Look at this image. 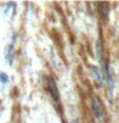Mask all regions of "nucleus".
<instances>
[{"label": "nucleus", "mask_w": 119, "mask_h": 123, "mask_svg": "<svg viewBox=\"0 0 119 123\" xmlns=\"http://www.w3.org/2000/svg\"><path fill=\"white\" fill-rule=\"evenodd\" d=\"M92 111H94L95 117L97 119H100V121H102V119L105 118V109H104L101 100H100L97 96H94V98H92Z\"/></svg>", "instance_id": "nucleus-1"}, {"label": "nucleus", "mask_w": 119, "mask_h": 123, "mask_svg": "<svg viewBox=\"0 0 119 123\" xmlns=\"http://www.w3.org/2000/svg\"><path fill=\"white\" fill-rule=\"evenodd\" d=\"M0 81H1L3 85H6L8 82H9V77H8L6 73H4V72L0 73Z\"/></svg>", "instance_id": "nucleus-5"}, {"label": "nucleus", "mask_w": 119, "mask_h": 123, "mask_svg": "<svg viewBox=\"0 0 119 123\" xmlns=\"http://www.w3.org/2000/svg\"><path fill=\"white\" fill-rule=\"evenodd\" d=\"M49 91H50V94H51V96H53L54 100H59V99H60V95H59V90H58L56 82H55L53 78L49 80Z\"/></svg>", "instance_id": "nucleus-2"}, {"label": "nucleus", "mask_w": 119, "mask_h": 123, "mask_svg": "<svg viewBox=\"0 0 119 123\" xmlns=\"http://www.w3.org/2000/svg\"><path fill=\"white\" fill-rule=\"evenodd\" d=\"M5 58L8 60V64L12 65L13 64V59H14V53H13V45H8L5 49Z\"/></svg>", "instance_id": "nucleus-4"}, {"label": "nucleus", "mask_w": 119, "mask_h": 123, "mask_svg": "<svg viewBox=\"0 0 119 123\" xmlns=\"http://www.w3.org/2000/svg\"><path fill=\"white\" fill-rule=\"evenodd\" d=\"M91 71H92V76H94L95 78L99 81L100 85H102V83H104V74H102V71H101L100 68H97V67H92Z\"/></svg>", "instance_id": "nucleus-3"}]
</instances>
